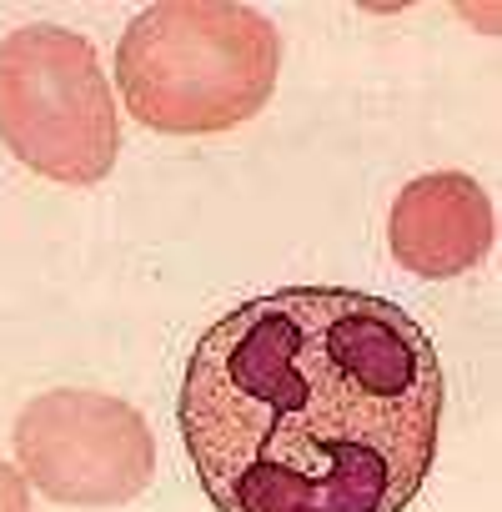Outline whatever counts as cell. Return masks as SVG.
I'll list each match as a JSON object with an SVG mask.
<instances>
[{"instance_id":"277c9868","label":"cell","mask_w":502,"mask_h":512,"mask_svg":"<svg viewBox=\"0 0 502 512\" xmlns=\"http://www.w3.org/2000/svg\"><path fill=\"white\" fill-rule=\"evenodd\" d=\"M16 457L21 477L51 502L116 507L151 487L156 442L131 402L61 387L16 417Z\"/></svg>"},{"instance_id":"7a4b0ae2","label":"cell","mask_w":502,"mask_h":512,"mask_svg":"<svg viewBox=\"0 0 502 512\" xmlns=\"http://www.w3.org/2000/svg\"><path fill=\"white\" fill-rule=\"evenodd\" d=\"M282 36L241 0H166L116 46L126 111L166 136H211L251 121L277 91Z\"/></svg>"},{"instance_id":"3957f363","label":"cell","mask_w":502,"mask_h":512,"mask_svg":"<svg viewBox=\"0 0 502 512\" xmlns=\"http://www.w3.org/2000/svg\"><path fill=\"white\" fill-rule=\"evenodd\" d=\"M0 141L61 186H96L121 151L111 81L86 36L21 26L0 41Z\"/></svg>"},{"instance_id":"8992f818","label":"cell","mask_w":502,"mask_h":512,"mask_svg":"<svg viewBox=\"0 0 502 512\" xmlns=\"http://www.w3.org/2000/svg\"><path fill=\"white\" fill-rule=\"evenodd\" d=\"M0 512H31V487L11 462H0Z\"/></svg>"},{"instance_id":"5b68a950","label":"cell","mask_w":502,"mask_h":512,"mask_svg":"<svg viewBox=\"0 0 502 512\" xmlns=\"http://www.w3.org/2000/svg\"><path fill=\"white\" fill-rule=\"evenodd\" d=\"M492 236H497L492 201L462 171H432V176L407 181L387 216L392 256L412 277H427V282L472 272L492 251Z\"/></svg>"},{"instance_id":"6da1fadb","label":"cell","mask_w":502,"mask_h":512,"mask_svg":"<svg viewBox=\"0 0 502 512\" xmlns=\"http://www.w3.org/2000/svg\"><path fill=\"white\" fill-rule=\"evenodd\" d=\"M176 422L216 512H407L437 462L442 362L387 297L287 287L201 332Z\"/></svg>"}]
</instances>
